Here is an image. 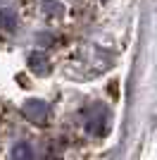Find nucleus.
<instances>
[{
  "label": "nucleus",
  "mask_w": 157,
  "mask_h": 160,
  "mask_svg": "<svg viewBox=\"0 0 157 160\" xmlns=\"http://www.w3.org/2000/svg\"><path fill=\"white\" fill-rule=\"evenodd\" d=\"M12 158L14 160H36V155H33V148L29 143H17L12 148Z\"/></svg>",
  "instance_id": "nucleus-3"
},
{
  "label": "nucleus",
  "mask_w": 157,
  "mask_h": 160,
  "mask_svg": "<svg viewBox=\"0 0 157 160\" xmlns=\"http://www.w3.org/2000/svg\"><path fill=\"white\" fill-rule=\"evenodd\" d=\"M0 24H2L5 29H10V31H12V29L17 27V22H14V17H12V14H7V17H2V12H0Z\"/></svg>",
  "instance_id": "nucleus-4"
},
{
  "label": "nucleus",
  "mask_w": 157,
  "mask_h": 160,
  "mask_svg": "<svg viewBox=\"0 0 157 160\" xmlns=\"http://www.w3.org/2000/svg\"><path fill=\"white\" fill-rule=\"evenodd\" d=\"M29 67H31L36 74H45L48 72V58H45V53H33L31 58H29Z\"/></svg>",
  "instance_id": "nucleus-2"
},
{
  "label": "nucleus",
  "mask_w": 157,
  "mask_h": 160,
  "mask_svg": "<svg viewBox=\"0 0 157 160\" xmlns=\"http://www.w3.org/2000/svg\"><path fill=\"white\" fill-rule=\"evenodd\" d=\"M24 115L29 120H33V122H43L48 117V105L40 103V100H29L24 105Z\"/></svg>",
  "instance_id": "nucleus-1"
}]
</instances>
